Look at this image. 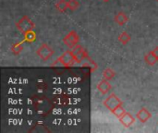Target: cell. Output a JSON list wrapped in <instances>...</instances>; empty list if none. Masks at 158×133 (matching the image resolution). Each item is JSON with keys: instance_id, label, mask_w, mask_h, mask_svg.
<instances>
[{"instance_id": "7c38bea8", "label": "cell", "mask_w": 158, "mask_h": 133, "mask_svg": "<svg viewBox=\"0 0 158 133\" xmlns=\"http://www.w3.org/2000/svg\"><path fill=\"white\" fill-rule=\"evenodd\" d=\"M56 8L61 12V13H64L67 11V9L69 8V6H68V1L66 0H58L57 3L56 4Z\"/></svg>"}, {"instance_id": "9c48e42d", "label": "cell", "mask_w": 158, "mask_h": 133, "mask_svg": "<svg viewBox=\"0 0 158 133\" xmlns=\"http://www.w3.org/2000/svg\"><path fill=\"white\" fill-rule=\"evenodd\" d=\"M119 120H120L121 124H122L123 126H125L126 128L131 127V125H132V124L134 123V121H135L134 118H133L130 113H128V112H126L121 118H119Z\"/></svg>"}, {"instance_id": "ba28073f", "label": "cell", "mask_w": 158, "mask_h": 133, "mask_svg": "<svg viewBox=\"0 0 158 133\" xmlns=\"http://www.w3.org/2000/svg\"><path fill=\"white\" fill-rule=\"evenodd\" d=\"M136 117H137V119H138L140 122L145 123V122H147L149 119H151L152 115H151V113H150L145 107H143V108L137 113Z\"/></svg>"}, {"instance_id": "30bf717a", "label": "cell", "mask_w": 158, "mask_h": 133, "mask_svg": "<svg viewBox=\"0 0 158 133\" xmlns=\"http://www.w3.org/2000/svg\"><path fill=\"white\" fill-rule=\"evenodd\" d=\"M144 60H145L146 64H148L149 66H155L156 63L158 62L157 57L156 56L154 51H150L149 53H147L144 56Z\"/></svg>"}, {"instance_id": "52a82bcc", "label": "cell", "mask_w": 158, "mask_h": 133, "mask_svg": "<svg viewBox=\"0 0 158 133\" xmlns=\"http://www.w3.org/2000/svg\"><path fill=\"white\" fill-rule=\"evenodd\" d=\"M96 88H97V90L104 95V94H106L112 89V86H111V84L109 83L108 80L104 79V80H102L101 81L98 82V84L96 85Z\"/></svg>"}, {"instance_id": "3957f363", "label": "cell", "mask_w": 158, "mask_h": 133, "mask_svg": "<svg viewBox=\"0 0 158 133\" xmlns=\"http://www.w3.org/2000/svg\"><path fill=\"white\" fill-rule=\"evenodd\" d=\"M104 106H105L108 110H110L111 112H113L118 106H122V102H121V100H120L115 94H112L111 95H109V96L104 101Z\"/></svg>"}, {"instance_id": "4fadbf2b", "label": "cell", "mask_w": 158, "mask_h": 133, "mask_svg": "<svg viewBox=\"0 0 158 133\" xmlns=\"http://www.w3.org/2000/svg\"><path fill=\"white\" fill-rule=\"evenodd\" d=\"M23 35H24V41L28 42V43H32L36 39V34H35V32L32 30L23 33Z\"/></svg>"}, {"instance_id": "e0dca14e", "label": "cell", "mask_w": 158, "mask_h": 133, "mask_svg": "<svg viewBox=\"0 0 158 133\" xmlns=\"http://www.w3.org/2000/svg\"><path fill=\"white\" fill-rule=\"evenodd\" d=\"M112 113H113L117 118H121V117L126 113V111H125V109L123 108V106H118V107H117V108H116Z\"/></svg>"}, {"instance_id": "5b68a950", "label": "cell", "mask_w": 158, "mask_h": 133, "mask_svg": "<svg viewBox=\"0 0 158 133\" xmlns=\"http://www.w3.org/2000/svg\"><path fill=\"white\" fill-rule=\"evenodd\" d=\"M79 35L77 34V32L75 31H71L69 32V34L63 39V43L69 48H73L75 47L78 43H79Z\"/></svg>"}, {"instance_id": "44dd1931", "label": "cell", "mask_w": 158, "mask_h": 133, "mask_svg": "<svg viewBox=\"0 0 158 133\" xmlns=\"http://www.w3.org/2000/svg\"><path fill=\"white\" fill-rule=\"evenodd\" d=\"M157 2H158V0H157Z\"/></svg>"}, {"instance_id": "8fae6325", "label": "cell", "mask_w": 158, "mask_h": 133, "mask_svg": "<svg viewBox=\"0 0 158 133\" xmlns=\"http://www.w3.org/2000/svg\"><path fill=\"white\" fill-rule=\"evenodd\" d=\"M128 16L124 13V12H122V11H120V12H118L116 16H115V21H116V23H118V25H120V26H122V25H124L127 21H128Z\"/></svg>"}, {"instance_id": "7a4b0ae2", "label": "cell", "mask_w": 158, "mask_h": 133, "mask_svg": "<svg viewBox=\"0 0 158 133\" xmlns=\"http://www.w3.org/2000/svg\"><path fill=\"white\" fill-rule=\"evenodd\" d=\"M74 62H76V60H75V57H74V56H73L72 50H68V51H66L63 55H61V56L57 58V60H56V62L55 64L60 63L62 66L68 68V67L72 66V65L74 64ZM55 64H54V65H55Z\"/></svg>"}, {"instance_id": "6da1fadb", "label": "cell", "mask_w": 158, "mask_h": 133, "mask_svg": "<svg viewBox=\"0 0 158 133\" xmlns=\"http://www.w3.org/2000/svg\"><path fill=\"white\" fill-rule=\"evenodd\" d=\"M16 27H17V29L23 34V33H25V32L31 31V30H33L34 27H35V25H34L33 21H32L30 18H28L27 16H23V17L16 23Z\"/></svg>"}, {"instance_id": "9a60e30c", "label": "cell", "mask_w": 158, "mask_h": 133, "mask_svg": "<svg viewBox=\"0 0 158 133\" xmlns=\"http://www.w3.org/2000/svg\"><path fill=\"white\" fill-rule=\"evenodd\" d=\"M118 41H119L122 44H127L131 41V35H130L127 31H123V32L119 35Z\"/></svg>"}, {"instance_id": "277c9868", "label": "cell", "mask_w": 158, "mask_h": 133, "mask_svg": "<svg viewBox=\"0 0 158 133\" xmlns=\"http://www.w3.org/2000/svg\"><path fill=\"white\" fill-rule=\"evenodd\" d=\"M36 54L37 56L44 61H47L54 54V50L49 47V45H47L46 44H42L39 49L36 51Z\"/></svg>"}, {"instance_id": "ac0fdd59", "label": "cell", "mask_w": 158, "mask_h": 133, "mask_svg": "<svg viewBox=\"0 0 158 133\" xmlns=\"http://www.w3.org/2000/svg\"><path fill=\"white\" fill-rule=\"evenodd\" d=\"M68 6H69V8L70 10H76L78 9L80 4L77 0H69L68 1Z\"/></svg>"}, {"instance_id": "d6986e66", "label": "cell", "mask_w": 158, "mask_h": 133, "mask_svg": "<svg viewBox=\"0 0 158 133\" xmlns=\"http://www.w3.org/2000/svg\"><path fill=\"white\" fill-rule=\"evenodd\" d=\"M153 51H154V53H155L156 56L157 57V59H158V46H156V48H155Z\"/></svg>"}, {"instance_id": "ffe728a7", "label": "cell", "mask_w": 158, "mask_h": 133, "mask_svg": "<svg viewBox=\"0 0 158 133\" xmlns=\"http://www.w3.org/2000/svg\"><path fill=\"white\" fill-rule=\"evenodd\" d=\"M102 1H104V2H108L109 0H102Z\"/></svg>"}, {"instance_id": "2e32d148", "label": "cell", "mask_w": 158, "mask_h": 133, "mask_svg": "<svg viewBox=\"0 0 158 133\" xmlns=\"http://www.w3.org/2000/svg\"><path fill=\"white\" fill-rule=\"evenodd\" d=\"M22 42H20V43H17V44H14L13 45H12V47H11V51H12V53L14 54V55H19L21 51H22V49H23V46H22Z\"/></svg>"}, {"instance_id": "8992f818", "label": "cell", "mask_w": 158, "mask_h": 133, "mask_svg": "<svg viewBox=\"0 0 158 133\" xmlns=\"http://www.w3.org/2000/svg\"><path fill=\"white\" fill-rule=\"evenodd\" d=\"M72 53H73V56H74L75 60H76L77 63H81L85 58H89V56L87 55V52L84 50V48L81 45L77 44L75 47H73L72 48Z\"/></svg>"}, {"instance_id": "5bb4252c", "label": "cell", "mask_w": 158, "mask_h": 133, "mask_svg": "<svg viewBox=\"0 0 158 133\" xmlns=\"http://www.w3.org/2000/svg\"><path fill=\"white\" fill-rule=\"evenodd\" d=\"M115 75H116V73H115L114 70L111 69L110 68H106V69H105V71L103 72V77H104V79L108 80V81L112 80V79L115 77Z\"/></svg>"}]
</instances>
